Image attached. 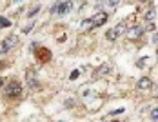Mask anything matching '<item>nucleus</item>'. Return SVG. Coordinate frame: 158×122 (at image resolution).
Returning a JSON list of instances; mask_svg holds the SVG:
<instances>
[{
	"label": "nucleus",
	"instance_id": "nucleus-17",
	"mask_svg": "<svg viewBox=\"0 0 158 122\" xmlns=\"http://www.w3.org/2000/svg\"><path fill=\"white\" fill-rule=\"evenodd\" d=\"M76 77H78V71H73V73H71V75H69V79H71V80H75V79H76Z\"/></svg>",
	"mask_w": 158,
	"mask_h": 122
},
{
	"label": "nucleus",
	"instance_id": "nucleus-11",
	"mask_svg": "<svg viewBox=\"0 0 158 122\" xmlns=\"http://www.w3.org/2000/svg\"><path fill=\"white\" fill-rule=\"evenodd\" d=\"M109 73V66H102V69H98L96 71V77H100V75H107Z\"/></svg>",
	"mask_w": 158,
	"mask_h": 122
},
{
	"label": "nucleus",
	"instance_id": "nucleus-10",
	"mask_svg": "<svg viewBox=\"0 0 158 122\" xmlns=\"http://www.w3.org/2000/svg\"><path fill=\"white\" fill-rule=\"evenodd\" d=\"M9 26H11V22L6 17H0V27H9Z\"/></svg>",
	"mask_w": 158,
	"mask_h": 122
},
{
	"label": "nucleus",
	"instance_id": "nucleus-20",
	"mask_svg": "<svg viewBox=\"0 0 158 122\" xmlns=\"http://www.w3.org/2000/svg\"><path fill=\"white\" fill-rule=\"evenodd\" d=\"M4 82H6V80H4V79H2V77H0V87H2V86H4Z\"/></svg>",
	"mask_w": 158,
	"mask_h": 122
},
{
	"label": "nucleus",
	"instance_id": "nucleus-3",
	"mask_svg": "<svg viewBox=\"0 0 158 122\" xmlns=\"http://www.w3.org/2000/svg\"><path fill=\"white\" fill-rule=\"evenodd\" d=\"M71 9H73V2H71V0H66V2L55 4L51 11H53V13H58V15H66V13L71 11Z\"/></svg>",
	"mask_w": 158,
	"mask_h": 122
},
{
	"label": "nucleus",
	"instance_id": "nucleus-21",
	"mask_svg": "<svg viewBox=\"0 0 158 122\" xmlns=\"http://www.w3.org/2000/svg\"><path fill=\"white\" fill-rule=\"evenodd\" d=\"M2 67H4V64H2V62H0V69H2Z\"/></svg>",
	"mask_w": 158,
	"mask_h": 122
},
{
	"label": "nucleus",
	"instance_id": "nucleus-19",
	"mask_svg": "<svg viewBox=\"0 0 158 122\" xmlns=\"http://www.w3.org/2000/svg\"><path fill=\"white\" fill-rule=\"evenodd\" d=\"M109 4H111V6H115V4H118V0H109Z\"/></svg>",
	"mask_w": 158,
	"mask_h": 122
},
{
	"label": "nucleus",
	"instance_id": "nucleus-12",
	"mask_svg": "<svg viewBox=\"0 0 158 122\" xmlns=\"http://www.w3.org/2000/svg\"><path fill=\"white\" fill-rule=\"evenodd\" d=\"M149 117H151L153 120H158V108H153L151 113H149Z\"/></svg>",
	"mask_w": 158,
	"mask_h": 122
},
{
	"label": "nucleus",
	"instance_id": "nucleus-23",
	"mask_svg": "<svg viewBox=\"0 0 158 122\" xmlns=\"http://www.w3.org/2000/svg\"><path fill=\"white\" fill-rule=\"evenodd\" d=\"M156 55H158V51H156Z\"/></svg>",
	"mask_w": 158,
	"mask_h": 122
},
{
	"label": "nucleus",
	"instance_id": "nucleus-13",
	"mask_svg": "<svg viewBox=\"0 0 158 122\" xmlns=\"http://www.w3.org/2000/svg\"><path fill=\"white\" fill-rule=\"evenodd\" d=\"M38 11H40V6H35V7H33V9H31V11H29L27 15H29V17H35V15H37Z\"/></svg>",
	"mask_w": 158,
	"mask_h": 122
},
{
	"label": "nucleus",
	"instance_id": "nucleus-5",
	"mask_svg": "<svg viewBox=\"0 0 158 122\" xmlns=\"http://www.w3.org/2000/svg\"><path fill=\"white\" fill-rule=\"evenodd\" d=\"M15 46H17V37H15V35H9V37L4 38L2 47H0V49H2V53H7L9 49H13Z\"/></svg>",
	"mask_w": 158,
	"mask_h": 122
},
{
	"label": "nucleus",
	"instance_id": "nucleus-14",
	"mask_svg": "<svg viewBox=\"0 0 158 122\" xmlns=\"http://www.w3.org/2000/svg\"><path fill=\"white\" fill-rule=\"evenodd\" d=\"M144 31H155V24H153V20H149V24L144 27Z\"/></svg>",
	"mask_w": 158,
	"mask_h": 122
},
{
	"label": "nucleus",
	"instance_id": "nucleus-4",
	"mask_svg": "<svg viewBox=\"0 0 158 122\" xmlns=\"http://www.w3.org/2000/svg\"><path fill=\"white\" fill-rule=\"evenodd\" d=\"M22 93V86H20V82H17V80H11L7 84L6 87V97H18Z\"/></svg>",
	"mask_w": 158,
	"mask_h": 122
},
{
	"label": "nucleus",
	"instance_id": "nucleus-9",
	"mask_svg": "<svg viewBox=\"0 0 158 122\" xmlns=\"http://www.w3.org/2000/svg\"><path fill=\"white\" fill-rule=\"evenodd\" d=\"M155 17H156V9H155V7H147L145 11H144V18H145L147 22H149V20H155Z\"/></svg>",
	"mask_w": 158,
	"mask_h": 122
},
{
	"label": "nucleus",
	"instance_id": "nucleus-2",
	"mask_svg": "<svg viewBox=\"0 0 158 122\" xmlns=\"http://www.w3.org/2000/svg\"><path fill=\"white\" fill-rule=\"evenodd\" d=\"M125 31H127V24H125V22H120V24H116L115 27L107 29V33H106V38H107V40H115V38L122 37V35H124Z\"/></svg>",
	"mask_w": 158,
	"mask_h": 122
},
{
	"label": "nucleus",
	"instance_id": "nucleus-18",
	"mask_svg": "<svg viewBox=\"0 0 158 122\" xmlns=\"http://www.w3.org/2000/svg\"><path fill=\"white\" fill-rule=\"evenodd\" d=\"M155 99H158V86H155Z\"/></svg>",
	"mask_w": 158,
	"mask_h": 122
},
{
	"label": "nucleus",
	"instance_id": "nucleus-22",
	"mask_svg": "<svg viewBox=\"0 0 158 122\" xmlns=\"http://www.w3.org/2000/svg\"><path fill=\"white\" fill-rule=\"evenodd\" d=\"M15 2H20V0H15Z\"/></svg>",
	"mask_w": 158,
	"mask_h": 122
},
{
	"label": "nucleus",
	"instance_id": "nucleus-7",
	"mask_svg": "<svg viewBox=\"0 0 158 122\" xmlns=\"http://www.w3.org/2000/svg\"><path fill=\"white\" fill-rule=\"evenodd\" d=\"M37 58L40 62H49V58H51V51H49L47 47H38V49H37Z\"/></svg>",
	"mask_w": 158,
	"mask_h": 122
},
{
	"label": "nucleus",
	"instance_id": "nucleus-15",
	"mask_svg": "<svg viewBox=\"0 0 158 122\" xmlns=\"http://www.w3.org/2000/svg\"><path fill=\"white\" fill-rule=\"evenodd\" d=\"M120 113H124V108H118L115 111H111V115H120Z\"/></svg>",
	"mask_w": 158,
	"mask_h": 122
},
{
	"label": "nucleus",
	"instance_id": "nucleus-16",
	"mask_svg": "<svg viewBox=\"0 0 158 122\" xmlns=\"http://www.w3.org/2000/svg\"><path fill=\"white\" fill-rule=\"evenodd\" d=\"M144 64H145V58H140V60L136 62V66H138V67H142V66H144Z\"/></svg>",
	"mask_w": 158,
	"mask_h": 122
},
{
	"label": "nucleus",
	"instance_id": "nucleus-1",
	"mask_svg": "<svg viewBox=\"0 0 158 122\" xmlns=\"http://www.w3.org/2000/svg\"><path fill=\"white\" fill-rule=\"evenodd\" d=\"M107 13L106 11H98L95 17H91V18H87L86 22H84V27H96V26H102V24H106L107 22Z\"/></svg>",
	"mask_w": 158,
	"mask_h": 122
},
{
	"label": "nucleus",
	"instance_id": "nucleus-8",
	"mask_svg": "<svg viewBox=\"0 0 158 122\" xmlns=\"http://www.w3.org/2000/svg\"><path fill=\"white\" fill-rule=\"evenodd\" d=\"M136 87H138L140 91H147V89H151V87H153V82H151L149 77H142V79L138 80Z\"/></svg>",
	"mask_w": 158,
	"mask_h": 122
},
{
	"label": "nucleus",
	"instance_id": "nucleus-6",
	"mask_svg": "<svg viewBox=\"0 0 158 122\" xmlns=\"http://www.w3.org/2000/svg\"><path fill=\"white\" fill-rule=\"evenodd\" d=\"M127 37L129 38H138V37H142L144 35V27L142 26H133V27H127Z\"/></svg>",
	"mask_w": 158,
	"mask_h": 122
}]
</instances>
